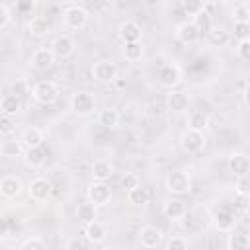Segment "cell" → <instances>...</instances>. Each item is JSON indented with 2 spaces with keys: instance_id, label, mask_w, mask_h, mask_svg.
<instances>
[{
  "instance_id": "28",
  "label": "cell",
  "mask_w": 250,
  "mask_h": 250,
  "mask_svg": "<svg viewBox=\"0 0 250 250\" xmlns=\"http://www.w3.org/2000/svg\"><path fill=\"white\" fill-rule=\"evenodd\" d=\"M186 125H188V129H191V131L203 133V131L209 127V115H207L205 111H191V113L188 115V119H186Z\"/></svg>"
},
{
  "instance_id": "23",
  "label": "cell",
  "mask_w": 250,
  "mask_h": 250,
  "mask_svg": "<svg viewBox=\"0 0 250 250\" xmlns=\"http://www.w3.org/2000/svg\"><path fill=\"white\" fill-rule=\"evenodd\" d=\"M84 234H86V238L92 244H102V242H105V238H107L109 232H107V227L104 223L94 221V223H88L84 227Z\"/></svg>"
},
{
  "instance_id": "47",
  "label": "cell",
  "mask_w": 250,
  "mask_h": 250,
  "mask_svg": "<svg viewBox=\"0 0 250 250\" xmlns=\"http://www.w3.org/2000/svg\"><path fill=\"white\" fill-rule=\"evenodd\" d=\"M10 232V227H8V221L4 217H0V240H4Z\"/></svg>"
},
{
  "instance_id": "1",
  "label": "cell",
  "mask_w": 250,
  "mask_h": 250,
  "mask_svg": "<svg viewBox=\"0 0 250 250\" xmlns=\"http://www.w3.org/2000/svg\"><path fill=\"white\" fill-rule=\"evenodd\" d=\"M88 20H90V12L84 6L70 4L62 10V25L66 29H84L88 25Z\"/></svg>"
},
{
  "instance_id": "25",
  "label": "cell",
  "mask_w": 250,
  "mask_h": 250,
  "mask_svg": "<svg viewBox=\"0 0 250 250\" xmlns=\"http://www.w3.org/2000/svg\"><path fill=\"white\" fill-rule=\"evenodd\" d=\"M21 109V100L16 96V94H6L0 98V111L2 115H8V117H14L18 115Z\"/></svg>"
},
{
  "instance_id": "5",
  "label": "cell",
  "mask_w": 250,
  "mask_h": 250,
  "mask_svg": "<svg viewBox=\"0 0 250 250\" xmlns=\"http://www.w3.org/2000/svg\"><path fill=\"white\" fill-rule=\"evenodd\" d=\"M70 109L74 115H90L96 109V96L92 92H76L70 98Z\"/></svg>"
},
{
  "instance_id": "27",
  "label": "cell",
  "mask_w": 250,
  "mask_h": 250,
  "mask_svg": "<svg viewBox=\"0 0 250 250\" xmlns=\"http://www.w3.org/2000/svg\"><path fill=\"white\" fill-rule=\"evenodd\" d=\"M189 21L195 25V29L199 31V35H201V33H209V31L213 29V14L207 12L205 8H203L199 14H195Z\"/></svg>"
},
{
  "instance_id": "29",
  "label": "cell",
  "mask_w": 250,
  "mask_h": 250,
  "mask_svg": "<svg viewBox=\"0 0 250 250\" xmlns=\"http://www.w3.org/2000/svg\"><path fill=\"white\" fill-rule=\"evenodd\" d=\"M23 150H25V146L21 145V141H20V139L4 141V143L0 145V154H2L4 158H10V160H14V158L21 156V154H23Z\"/></svg>"
},
{
  "instance_id": "48",
  "label": "cell",
  "mask_w": 250,
  "mask_h": 250,
  "mask_svg": "<svg viewBox=\"0 0 250 250\" xmlns=\"http://www.w3.org/2000/svg\"><path fill=\"white\" fill-rule=\"evenodd\" d=\"M0 51H2V37H0Z\"/></svg>"
},
{
  "instance_id": "43",
  "label": "cell",
  "mask_w": 250,
  "mask_h": 250,
  "mask_svg": "<svg viewBox=\"0 0 250 250\" xmlns=\"http://www.w3.org/2000/svg\"><path fill=\"white\" fill-rule=\"evenodd\" d=\"M234 35L240 39H250V23H234Z\"/></svg>"
},
{
  "instance_id": "4",
  "label": "cell",
  "mask_w": 250,
  "mask_h": 250,
  "mask_svg": "<svg viewBox=\"0 0 250 250\" xmlns=\"http://www.w3.org/2000/svg\"><path fill=\"white\" fill-rule=\"evenodd\" d=\"M90 74H92V78L98 80V82L111 84V82L117 80V66H115V62H111V61H107V59H100V61H96V62L92 64Z\"/></svg>"
},
{
  "instance_id": "18",
  "label": "cell",
  "mask_w": 250,
  "mask_h": 250,
  "mask_svg": "<svg viewBox=\"0 0 250 250\" xmlns=\"http://www.w3.org/2000/svg\"><path fill=\"white\" fill-rule=\"evenodd\" d=\"M174 37L184 45H191L199 39V31L195 29V25L191 21H180L174 27Z\"/></svg>"
},
{
  "instance_id": "39",
  "label": "cell",
  "mask_w": 250,
  "mask_h": 250,
  "mask_svg": "<svg viewBox=\"0 0 250 250\" xmlns=\"http://www.w3.org/2000/svg\"><path fill=\"white\" fill-rule=\"evenodd\" d=\"M137 186H141V180H139V176H137L135 172H125V174L121 176V188H123L125 191H129V189H133V188H137Z\"/></svg>"
},
{
  "instance_id": "22",
  "label": "cell",
  "mask_w": 250,
  "mask_h": 250,
  "mask_svg": "<svg viewBox=\"0 0 250 250\" xmlns=\"http://www.w3.org/2000/svg\"><path fill=\"white\" fill-rule=\"evenodd\" d=\"M162 213L168 221H182L186 217L188 209H186V203L182 199H168V201H164Z\"/></svg>"
},
{
  "instance_id": "38",
  "label": "cell",
  "mask_w": 250,
  "mask_h": 250,
  "mask_svg": "<svg viewBox=\"0 0 250 250\" xmlns=\"http://www.w3.org/2000/svg\"><path fill=\"white\" fill-rule=\"evenodd\" d=\"M16 131V121L14 117L0 115V137H10Z\"/></svg>"
},
{
  "instance_id": "6",
  "label": "cell",
  "mask_w": 250,
  "mask_h": 250,
  "mask_svg": "<svg viewBox=\"0 0 250 250\" xmlns=\"http://www.w3.org/2000/svg\"><path fill=\"white\" fill-rule=\"evenodd\" d=\"M205 145H207V139H205V135L199 133V131L186 129V131L180 135V146H182V150L188 152V154H197V152H201V150L205 148Z\"/></svg>"
},
{
  "instance_id": "14",
  "label": "cell",
  "mask_w": 250,
  "mask_h": 250,
  "mask_svg": "<svg viewBox=\"0 0 250 250\" xmlns=\"http://www.w3.org/2000/svg\"><path fill=\"white\" fill-rule=\"evenodd\" d=\"M21 191H23V182H21L18 176L8 174V176H4V178L0 180V195H2V197H6V199H16V197L21 195Z\"/></svg>"
},
{
  "instance_id": "11",
  "label": "cell",
  "mask_w": 250,
  "mask_h": 250,
  "mask_svg": "<svg viewBox=\"0 0 250 250\" xmlns=\"http://www.w3.org/2000/svg\"><path fill=\"white\" fill-rule=\"evenodd\" d=\"M55 64V55L51 53L49 47H39L33 51V55L29 57V66L39 70V72H47L51 70Z\"/></svg>"
},
{
  "instance_id": "3",
  "label": "cell",
  "mask_w": 250,
  "mask_h": 250,
  "mask_svg": "<svg viewBox=\"0 0 250 250\" xmlns=\"http://www.w3.org/2000/svg\"><path fill=\"white\" fill-rule=\"evenodd\" d=\"M166 189L174 195H184L191 189V176L186 170H172L166 176Z\"/></svg>"
},
{
  "instance_id": "17",
  "label": "cell",
  "mask_w": 250,
  "mask_h": 250,
  "mask_svg": "<svg viewBox=\"0 0 250 250\" xmlns=\"http://www.w3.org/2000/svg\"><path fill=\"white\" fill-rule=\"evenodd\" d=\"M188 105H189L188 92H184V90H170L166 94V107L172 113H182V111L188 109Z\"/></svg>"
},
{
  "instance_id": "16",
  "label": "cell",
  "mask_w": 250,
  "mask_h": 250,
  "mask_svg": "<svg viewBox=\"0 0 250 250\" xmlns=\"http://www.w3.org/2000/svg\"><path fill=\"white\" fill-rule=\"evenodd\" d=\"M139 242H141L143 248L152 250V248H156L162 242V230L158 227H152V225L141 227V230H139Z\"/></svg>"
},
{
  "instance_id": "37",
  "label": "cell",
  "mask_w": 250,
  "mask_h": 250,
  "mask_svg": "<svg viewBox=\"0 0 250 250\" xmlns=\"http://www.w3.org/2000/svg\"><path fill=\"white\" fill-rule=\"evenodd\" d=\"M234 55L242 61V62H248L250 61V39H240L234 47Z\"/></svg>"
},
{
  "instance_id": "24",
  "label": "cell",
  "mask_w": 250,
  "mask_h": 250,
  "mask_svg": "<svg viewBox=\"0 0 250 250\" xmlns=\"http://www.w3.org/2000/svg\"><path fill=\"white\" fill-rule=\"evenodd\" d=\"M121 123V113L115 107H105L98 113V125H102L104 129H117Z\"/></svg>"
},
{
  "instance_id": "45",
  "label": "cell",
  "mask_w": 250,
  "mask_h": 250,
  "mask_svg": "<svg viewBox=\"0 0 250 250\" xmlns=\"http://www.w3.org/2000/svg\"><path fill=\"white\" fill-rule=\"evenodd\" d=\"M64 250H86V244L78 236H72V238H68L64 242Z\"/></svg>"
},
{
  "instance_id": "35",
  "label": "cell",
  "mask_w": 250,
  "mask_h": 250,
  "mask_svg": "<svg viewBox=\"0 0 250 250\" xmlns=\"http://www.w3.org/2000/svg\"><path fill=\"white\" fill-rule=\"evenodd\" d=\"M207 35H209V43H211L213 47H225V45L230 41L229 31L223 29V27H213Z\"/></svg>"
},
{
  "instance_id": "34",
  "label": "cell",
  "mask_w": 250,
  "mask_h": 250,
  "mask_svg": "<svg viewBox=\"0 0 250 250\" xmlns=\"http://www.w3.org/2000/svg\"><path fill=\"white\" fill-rule=\"evenodd\" d=\"M230 20L232 23H250V4L248 2L236 4L230 12Z\"/></svg>"
},
{
  "instance_id": "44",
  "label": "cell",
  "mask_w": 250,
  "mask_h": 250,
  "mask_svg": "<svg viewBox=\"0 0 250 250\" xmlns=\"http://www.w3.org/2000/svg\"><path fill=\"white\" fill-rule=\"evenodd\" d=\"M10 21H12V12H10V8L6 4L0 2V29H4Z\"/></svg>"
},
{
  "instance_id": "26",
  "label": "cell",
  "mask_w": 250,
  "mask_h": 250,
  "mask_svg": "<svg viewBox=\"0 0 250 250\" xmlns=\"http://www.w3.org/2000/svg\"><path fill=\"white\" fill-rule=\"evenodd\" d=\"M21 158H23L25 166H29V168H41L45 164V160H47V152L43 148H25L23 154H21Z\"/></svg>"
},
{
  "instance_id": "32",
  "label": "cell",
  "mask_w": 250,
  "mask_h": 250,
  "mask_svg": "<svg viewBox=\"0 0 250 250\" xmlns=\"http://www.w3.org/2000/svg\"><path fill=\"white\" fill-rule=\"evenodd\" d=\"M121 53H123L125 61L137 62V61H141L145 57V47H143L141 41H137V43H123V51Z\"/></svg>"
},
{
  "instance_id": "2",
  "label": "cell",
  "mask_w": 250,
  "mask_h": 250,
  "mask_svg": "<svg viewBox=\"0 0 250 250\" xmlns=\"http://www.w3.org/2000/svg\"><path fill=\"white\" fill-rule=\"evenodd\" d=\"M31 98L37 104L51 105V104H55L59 100V88H57V84L53 80H39L31 88Z\"/></svg>"
},
{
  "instance_id": "19",
  "label": "cell",
  "mask_w": 250,
  "mask_h": 250,
  "mask_svg": "<svg viewBox=\"0 0 250 250\" xmlns=\"http://www.w3.org/2000/svg\"><path fill=\"white\" fill-rule=\"evenodd\" d=\"M27 31L31 37L35 39H43L47 35H51V21L45 16H33L27 21Z\"/></svg>"
},
{
  "instance_id": "20",
  "label": "cell",
  "mask_w": 250,
  "mask_h": 250,
  "mask_svg": "<svg viewBox=\"0 0 250 250\" xmlns=\"http://www.w3.org/2000/svg\"><path fill=\"white\" fill-rule=\"evenodd\" d=\"M20 141H21V145H23L25 148H41L43 143H45V133H43V129L31 125V127L23 129Z\"/></svg>"
},
{
  "instance_id": "13",
  "label": "cell",
  "mask_w": 250,
  "mask_h": 250,
  "mask_svg": "<svg viewBox=\"0 0 250 250\" xmlns=\"http://www.w3.org/2000/svg\"><path fill=\"white\" fill-rule=\"evenodd\" d=\"M227 168H229L230 174H234V178L248 176V172H250V158L244 152H230L227 156Z\"/></svg>"
},
{
  "instance_id": "31",
  "label": "cell",
  "mask_w": 250,
  "mask_h": 250,
  "mask_svg": "<svg viewBox=\"0 0 250 250\" xmlns=\"http://www.w3.org/2000/svg\"><path fill=\"white\" fill-rule=\"evenodd\" d=\"M148 199H150V193H148V189L143 188V186H137V188H133V189L127 191V201H129L131 205H135V207L146 205Z\"/></svg>"
},
{
  "instance_id": "46",
  "label": "cell",
  "mask_w": 250,
  "mask_h": 250,
  "mask_svg": "<svg viewBox=\"0 0 250 250\" xmlns=\"http://www.w3.org/2000/svg\"><path fill=\"white\" fill-rule=\"evenodd\" d=\"M240 213L246 215V209H248V195H236V205H234Z\"/></svg>"
},
{
  "instance_id": "8",
  "label": "cell",
  "mask_w": 250,
  "mask_h": 250,
  "mask_svg": "<svg viewBox=\"0 0 250 250\" xmlns=\"http://www.w3.org/2000/svg\"><path fill=\"white\" fill-rule=\"evenodd\" d=\"M86 193H88V201L92 205H96V207H105L111 201V197H113V191H111L107 182H94V184H90Z\"/></svg>"
},
{
  "instance_id": "36",
  "label": "cell",
  "mask_w": 250,
  "mask_h": 250,
  "mask_svg": "<svg viewBox=\"0 0 250 250\" xmlns=\"http://www.w3.org/2000/svg\"><path fill=\"white\" fill-rule=\"evenodd\" d=\"M180 6H182V10H184L188 16L193 18L195 14H199V12L205 8V2H201V0H184Z\"/></svg>"
},
{
  "instance_id": "40",
  "label": "cell",
  "mask_w": 250,
  "mask_h": 250,
  "mask_svg": "<svg viewBox=\"0 0 250 250\" xmlns=\"http://www.w3.org/2000/svg\"><path fill=\"white\" fill-rule=\"evenodd\" d=\"M166 250H188V240L184 236H172L166 242Z\"/></svg>"
},
{
  "instance_id": "7",
  "label": "cell",
  "mask_w": 250,
  "mask_h": 250,
  "mask_svg": "<svg viewBox=\"0 0 250 250\" xmlns=\"http://www.w3.org/2000/svg\"><path fill=\"white\" fill-rule=\"evenodd\" d=\"M51 193H53V186H51V182L47 180V178H33L29 184H27V195H29V199H33L35 203H45V201H49V197H51Z\"/></svg>"
},
{
  "instance_id": "10",
  "label": "cell",
  "mask_w": 250,
  "mask_h": 250,
  "mask_svg": "<svg viewBox=\"0 0 250 250\" xmlns=\"http://www.w3.org/2000/svg\"><path fill=\"white\" fill-rule=\"evenodd\" d=\"M211 221H213L217 230L230 232L234 229V225H236V215L230 209H227V207H215L211 211Z\"/></svg>"
},
{
  "instance_id": "41",
  "label": "cell",
  "mask_w": 250,
  "mask_h": 250,
  "mask_svg": "<svg viewBox=\"0 0 250 250\" xmlns=\"http://www.w3.org/2000/svg\"><path fill=\"white\" fill-rule=\"evenodd\" d=\"M21 250H47L45 248V244H43V240L41 238H27L23 244H21Z\"/></svg>"
},
{
  "instance_id": "9",
  "label": "cell",
  "mask_w": 250,
  "mask_h": 250,
  "mask_svg": "<svg viewBox=\"0 0 250 250\" xmlns=\"http://www.w3.org/2000/svg\"><path fill=\"white\" fill-rule=\"evenodd\" d=\"M51 53L55 55V59H68V57H72L74 55V51H76V41L70 37V35H66V33H61V35H57L53 41H51Z\"/></svg>"
},
{
  "instance_id": "33",
  "label": "cell",
  "mask_w": 250,
  "mask_h": 250,
  "mask_svg": "<svg viewBox=\"0 0 250 250\" xmlns=\"http://www.w3.org/2000/svg\"><path fill=\"white\" fill-rule=\"evenodd\" d=\"M227 248H229V250H248V248H250V238H248V234L230 230V234H229V238H227Z\"/></svg>"
},
{
  "instance_id": "12",
  "label": "cell",
  "mask_w": 250,
  "mask_h": 250,
  "mask_svg": "<svg viewBox=\"0 0 250 250\" xmlns=\"http://www.w3.org/2000/svg\"><path fill=\"white\" fill-rule=\"evenodd\" d=\"M158 84L162 88H168V90H174L180 82H182V70L178 64H164L160 70H158Z\"/></svg>"
},
{
  "instance_id": "21",
  "label": "cell",
  "mask_w": 250,
  "mask_h": 250,
  "mask_svg": "<svg viewBox=\"0 0 250 250\" xmlns=\"http://www.w3.org/2000/svg\"><path fill=\"white\" fill-rule=\"evenodd\" d=\"M90 174H92L94 182H107L113 176V162L107 160V158L94 160L92 168H90Z\"/></svg>"
},
{
  "instance_id": "30",
  "label": "cell",
  "mask_w": 250,
  "mask_h": 250,
  "mask_svg": "<svg viewBox=\"0 0 250 250\" xmlns=\"http://www.w3.org/2000/svg\"><path fill=\"white\" fill-rule=\"evenodd\" d=\"M76 219H78L80 223H84V225L98 221V207L92 205L90 201L78 203V207H76Z\"/></svg>"
},
{
  "instance_id": "15",
  "label": "cell",
  "mask_w": 250,
  "mask_h": 250,
  "mask_svg": "<svg viewBox=\"0 0 250 250\" xmlns=\"http://www.w3.org/2000/svg\"><path fill=\"white\" fill-rule=\"evenodd\" d=\"M117 35H119V39H121L123 43H137V41H141V37H143V29H141V25H139L137 21L125 20L123 23H119Z\"/></svg>"
},
{
  "instance_id": "42",
  "label": "cell",
  "mask_w": 250,
  "mask_h": 250,
  "mask_svg": "<svg viewBox=\"0 0 250 250\" xmlns=\"http://www.w3.org/2000/svg\"><path fill=\"white\" fill-rule=\"evenodd\" d=\"M234 193L236 195H248V176L236 178V182H234Z\"/></svg>"
}]
</instances>
